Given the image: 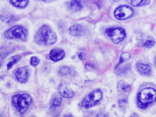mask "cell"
Listing matches in <instances>:
<instances>
[{
    "label": "cell",
    "instance_id": "1",
    "mask_svg": "<svg viewBox=\"0 0 156 117\" xmlns=\"http://www.w3.org/2000/svg\"><path fill=\"white\" fill-rule=\"evenodd\" d=\"M57 36L50 27L47 25L41 26L35 35V41L41 45H51L55 43Z\"/></svg>",
    "mask_w": 156,
    "mask_h": 117
},
{
    "label": "cell",
    "instance_id": "24",
    "mask_svg": "<svg viewBox=\"0 0 156 117\" xmlns=\"http://www.w3.org/2000/svg\"><path fill=\"white\" fill-rule=\"evenodd\" d=\"M130 117H139V116H138V115L137 114L133 113V114H132V115L130 116Z\"/></svg>",
    "mask_w": 156,
    "mask_h": 117
},
{
    "label": "cell",
    "instance_id": "22",
    "mask_svg": "<svg viewBox=\"0 0 156 117\" xmlns=\"http://www.w3.org/2000/svg\"><path fill=\"white\" fill-rule=\"evenodd\" d=\"M154 44H155V41H154L153 40H147L144 43V46L146 48H151L153 46Z\"/></svg>",
    "mask_w": 156,
    "mask_h": 117
},
{
    "label": "cell",
    "instance_id": "16",
    "mask_svg": "<svg viewBox=\"0 0 156 117\" xmlns=\"http://www.w3.org/2000/svg\"><path fill=\"white\" fill-rule=\"evenodd\" d=\"M21 58V56L20 55H15V56H13L12 57L10 58V61L9 62V63H7V69H10L12 66L16 63L19 60H20Z\"/></svg>",
    "mask_w": 156,
    "mask_h": 117
},
{
    "label": "cell",
    "instance_id": "27",
    "mask_svg": "<svg viewBox=\"0 0 156 117\" xmlns=\"http://www.w3.org/2000/svg\"><path fill=\"white\" fill-rule=\"evenodd\" d=\"M1 117H3V116H2V115H1Z\"/></svg>",
    "mask_w": 156,
    "mask_h": 117
},
{
    "label": "cell",
    "instance_id": "11",
    "mask_svg": "<svg viewBox=\"0 0 156 117\" xmlns=\"http://www.w3.org/2000/svg\"><path fill=\"white\" fill-rule=\"evenodd\" d=\"M136 69L138 71L143 75L149 76L151 74V67L147 64L139 63L136 65Z\"/></svg>",
    "mask_w": 156,
    "mask_h": 117
},
{
    "label": "cell",
    "instance_id": "8",
    "mask_svg": "<svg viewBox=\"0 0 156 117\" xmlns=\"http://www.w3.org/2000/svg\"><path fill=\"white\" fill-rule=\"evenodd\" d=\"M28 76H29L28 70L25 67L19 68L15 72V77L20 82H21V83L26 82L27 80Z\"/></svg>",
    "mask_w": 156,
    "mask_h": 117
},
{
    "label": "cell",
    "instance_id": "4",
    "mask_svg": "<svg viewBox=\"0 0 156 117\" xmlns=\"http://www.w3.org/2000/svg\"><path fill=\"white\" fill-rule=\"evenodd\" d=\"M27 30L22 26H15L10 28L4 33V35L9 39H15L24 41L27 38Z\"/></svg>",
    "mask_w": 156,
    "mask_h": 117
},
{
    "label": "cell",
    "instance_id": "9",
    "mask_svg": "<svg viewBox=\"0 0 156 117\" xmlns=\"http://www.w3.org/2000/svg\"><path fill=\"white\" fill-rule=\"evenodd\" d=\"M65 57V52L62 49L60 48H55L50 52L49 57L50 58L55 62L58 61L63 58Z\"/></svg>",
    "mask_w": 156,
    "mask_h": 117
},
{
    "label": "cell",
    "instance_id": "10",
    "mask_svg": "<svg viewBox=\"0 0 156 117\" xmlns=\"http://www.w3.org/2000/svg\"><path fill=\"white\" fill-rule=\"evenodd\" d=\"M58 91L59 94L62 96L66 98H71L74 94V93L72 91V90H71L66 85H63V84L59 85V87L58 88Z\"/></svg>",
    "mask_w": 156,
    "mask_h": 117
},
{
    "label": "cell",
    "instance_id": "23",
    "mask_svg": "<svg viewBox=\"0 0 156 117\" xmlns=\"http://www.w3.org/2000/svg\"><path fill=\"white\" fill-rule=\"evenodd\" d=\"M96 117H108V116L104 113H99Z\"/></svg>",
    "mask_w": 156,
    "mask_h": 117
},
{
    "label": "cell",
    "instance_id": "15",
    "mask_svg": "<svg viewBox=\"0 0 156 117\" xmlns=\"http://www.w3.org/2000/svg\"><path fill=\"white\" fill-rule=\"evenodd\" d=\"M10 2L14 6L17 7H24L27 5L29 1L27 0L25 1H15V0H11Z\"/></svg>",
    "mask_w": 156,
    "mask_h": 117
},
{
    "label": "cell",
    "instance_id": "5",
    "mask_svg": "<svg viewBox=\"0 0 156 117\" xmlns=\"http://www.w3.org/2000/svg\"><path fill=\"white\" fill-rule=\"evenodd\" d=\"M102 93L99 90H96L87 96L82 101V105L85 108H90L96 105L102 98Z\"/></svg>",
    "mask_w": 156,
    "mask_h": 117
},
{
    "label": "cell",
    "instance_id": "21",
    "mask_svg": "<svg viewBox=\"0 0 156 117\" xmlns=\"http://www.w3.org/2000/svg\"><path fill=\"white\" fill-rule=\"evenodd\" d=\"M40 62V60L36 57H32L30 59V64L32 66H37Z\"/></svg>",
    "mask_w": 156,
    "mask_h": 117
},
{
    "label": "cell",
    "instance_id": "2",
    "mask_svg": "<svg viewBox=\"0 0 156 117\" xmlns=\"http://www.w3.org/2000/svg\"><path fill=\"white\" fill-rule=\"evenodd\" d=\"M138 105L143 108L156 100V91L152 88L142 89L138 94Z\"/></svg>",
    "mask_w": 156,
    "mask_h": 117
},
{
    "label": "cell",
    "instance_id": "17",
    "mask_svg": "<svg viewBox=\"0 0 156 117\" xmlns=\"http://www.w3.org/2000/svg\"><path fill=\"white\" fill-rule=\"evenodd\" d=\"M130 57V55L128 52H123V53H122L121 56H120V59H119V62L118 64H121V63H122V62L129 60Z\"/></svg>",
    "mask_w": 156,
    "mask_h": 117
},
{
    "label": "cell",
    "instance_id": "25",
    "mask_svg": "<svg viewBox=\"0 0 156 117\" xmlns=\"http://www.w3.org/2000/svg\"><path fill=\"white\" fill-rule=\"evenodd\" d=\"M64 117H73V116L71 115H66Z\"/></svg>",
    "mask_w": 156,
    "mask_h": 117
},
{
    "label": "cell",
    "instance_id": "19",
    "mask_svg": "<svg viewBox=\"0 0 156 117\" xmlns=\"http://www.w3.org/2000/svg\"><path fill=\"white\" fill-rule=\"evenodd\" d=\"M62 102V99L60 98H56L55 99H54L52 103V105L51 107L52 108H56L60 106V104Z\"/></svg>",
    "mask_w": 156,
    "mask_h": 117
},
{
    "label": "cell",
    "instance_id": "7",
    "mask_svg": "<svg viewBox=\"0 0 156 117\" xmlns=\"http://www.w3.org/2000/svg\"><path fill=\"white\" fill-rule=\"evenodd\" d=\"M133 14V10L128 5H121L114 12L115 17L119 20H124L131 17Z\"/></svg>",
    "mask_w": 156,
    "mask_h": 117
},
{
    "label": "cell",
    "instance_id": "12",
    "mask_svg": "<svg viewBox=\"0 0 156 117\" xmlns=\"http://www.w3.org/2000/svg\"><path fill=\"white\" fill-rule=\"evenodd\" d=\"M68 30L69 34L72 35L79 36L82 34L83 28L80 24H74L69 27Z\"/></svg>",
    "mask_w": 156,
    "mask_h": 117
},
{
    "label": "cell",
    "instance_id": "13",
    "mask_svg": "<svg viewBox=\"0 0 156 117\" xmlns=\"http://www.w3.org/2000/svg\"><path fill=\"white\" fill-rule=\"evenodd\" d=\"M117 88L121 92L127 93L130 91L131 87H130V85L128 84L127 82L121 80V81H119L117 84Z\"/></svg>",
    "mask_w": 156,
    "mask_h": 117
},
{
    "label": "cell",
    "instance_id": "6",
    "mask_svg": "<svg viewBox=\"0 0 156 117\" xmlns=\"http://www.w3.org/2000/svg\"><path fill=\"white\" fill-rule=\"evenodd\" d=\"M105 34L115 43H118L122 41L126 37L125 30L121 27L108 28L106 30Z\"/></svg>",
    "mask_w": 156,
    "mask_h": 117
},
{
    "label": "cell",
    "instance_id": "18",
    "mask_svg": "<svg viewBox=\"0 0 156 117\" xmlns=\"http://www.w3.org/2000/svg\"><path fill=\"white\" fill-rule=\"evenodd\" d=\"M70 72H71L70 68L67 66H62L58 70V73L61 75H66L69 74Z\"/></svg>",
    "mask_w": 156,
    "mask_h": 117
},
{
    "label": "cell",
    "instance_id": "26",
    "mask_svg": "<svg viewBox=\"0 0 156 117\" xmlns=\"http://www.w3.org/2000/svg\"><path fill=\"white\" fill-rule=\"evenodd\" d=\"M155 65H156V57H155Z\"/></svg>",
    "mask_w": 156,
    "mask_h": 117
},
{
    "label": "cell",
    "instance_id": "14",
    "mask_svg": "<svg viewBox=\"0 0 156 117\" xmlns=\"http://www.w3.org/2000/svg\"><path fill=\"white\" fill-rule=\"evenodd\" d=\"M69 5L71 9L73 11H78L82 8V5L80 1H72Z\"/></svg>",
    "mask_w": 156,
    "mask_h": 117
},
{
    "label": "cell",
    "instance_id": "3",
    "mask_svg": "<svg viewBox=\"0 0 156 117\" xmlns=\"http://www.w3.org/2000/svg\"><path fill=\"white\" fill-rule=\"evenodd\" d=\"M32 101V98L27 94H17L12 99L13 105L20 113H24L28 109Z\"/></svg>",
    "mask_w": 156,
    "mask_h": 117
},
{
    "label": "cell",
    "instance_id": "20",
    "mask_svg": "<svg viewBox=\"0 0 156 117\" xmlns=\"http://www.w3.org/2000/svg\"><path fill=\"white\" fill-rule=\"evenodd\" d=\"M146 1L144 0H138V1H132L131 4L133 6H140L146 4Z\"/></svg>",
    "mask_w": 156,
    "mask_h": 117
}]
</instances>
